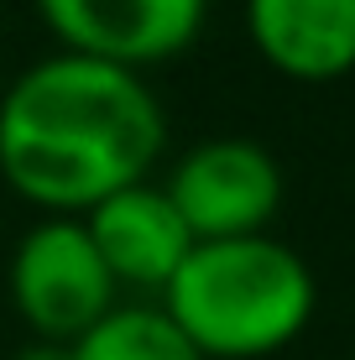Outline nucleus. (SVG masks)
Returning <instances> with one entry per match:
<instances>
[{"instance_id": "obj_1", "label": "nucleus", "mask_w": 355, "mask_h": 360, "mask_svg": "<svg viewBox=\"0 0 355 360\" xmlns=\"http://www.w3.org/2000/svg\"><path fill=\"white\" fill-rule=\"evenodd\" d=\"M162 141L167 120L146 79L100 58L53 53L0 99V178L47 219L146 183Z\"/></svg>"}, {"instance_id": "obj_2", "label": "nucleus", "mask_w": 355, "mask_h": 360, "mask_svg": "<svg viewBox=\"0 0 355 360\" xmlns=\"http://www.w3.org/2000/svg\"><path fill=\"white\" fill-rule=\"evenodd\" d=\"M314 303L319 288L309 262L272 235L199 240L162 288V314L204 360H262L288 350L309 329Z\"/></svg>"}, {"instance_id": "obj_3", "label": "nucleus", "mask_w": 355, "mask_h": 360, "mask_svg": "<svg viewBox=\"0 0 355 360\" xmlns=\"http://www.w3.org/2000/svg\"><path fill=\"white\" fill-rule=\"evenodd\" d=\"M11 303L47 345H79L115 308V277L105 271L84 219H42L21 235L11 256Z\"/></svg>"}, {"instance_id": "obj_4", "label": "nucleus", "mask_w": 355, "mask_h": 360, "mask_svg": "<svg viewBox=\"0 0 355 360\" xmlns=\"http://www.w3.org/2000/svg\"><path fill=\"white\" fill-rule=\"evenodd\" d=\"M162 193L183 214L193 245L266 235L272 214L283 209V167H277V157L262 141L214 136V141H199L173 167Z\"/></svg>"}, {"instance_id": "obj_5", "label": "nucleus", "mask_w": 355, "mask_h": 360, "mask_svg": "<svg viewBox=\"0 0 355 360\" xmlns=\"http://www.w3.org/2000/svg\"><path fill=\"white\" fill-rule=\"evenodd\" d=\"M37 16L63 53L141 73L178 58L204 32L209 0H37Z\"/></svg>"}, {"instance_id": "obj_6", "label": "nucleus", "mask_w": 355, "mask_h": 360, "mask_svg": "<svg viewBox=\"0 0 355 360\" xmlns=\"http://www.w3.org/2000/svg\"><path fill=\"white\" fill-rule=\"evenodd\" d=\"M94 251H100L105 271L115 277V288H152L162 292L173 282V271L183 266V256L193 251V235L183 225V214L173 209V198L152 183L110 193L105 204H94L84 214Z\"/></svg>"}, {"instance_id": "obj_7", "label": "nucleus", "mask_w": 355, "mask_h": 360, "mask_svg": "<svg viewBox=\"0 0 355 360\" xmlns=\"http://www.w3.org/2000/svg\"><path fill=\"white\" fill-rule=\"evenodd\" d=\"M246 32L283 79L335 84L355 73V0H246Z\"/></svg>"}, {"instance_id": "obj_8", "label": "nucleus", "mask_w": 355, "mask_h": 360, "mask_svg": "<svg viewBox=\"0 0 355 360\" xmlns=\"http://www.w3.org/2000/svg\"><path fill=\"white\" fill-rule=\"evenodd\" d=\"M68 355L73 360H204L162 308H110L79 345H68Z\"/></svg>"}, {"instance_id": "obj_9", "label": "nucleus", "mask_w": 355, "mask_h": 360, "mask_svg": "<svg viewBox=\"0 0 355 360\" xmlns=\"http://www.w3.org/2000/svg\"><path fill=\"white\" fill-rule=\"evenodd\" d=\"M11 360H73V355H68V345H47V340H37V345H27V350H16Z\"/></svg>"}]
</instances>
